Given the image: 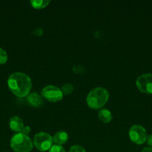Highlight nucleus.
<instances>
[{
  "instance_id": "obj_1",
  "label": "nucleus",
  "mask_w": 152,
  "mask_h": 152,
  "mask_svg": "<svg viewBox=\"0 0 152 152\" xmlns=\"http://www.w3.org/2000/svg\"><path fill=\"white\" fill-rule=\"evenodd\" d=\"M7 86L12 93L18 97H25L30 93L32 83L27 74L16 72L10 75L7 79Z\"/></svg>"
},
{
  "instance_id": "obj_2",
  "label": "nucleus",
  "mask_w": 152,
  "mask_h": 152,
  "mask_svg": "<svg viewBox=\"0 0 152 152\" xmlns=\"http://www.w3.org/2000/svg\"><path fill=\"white\" fill-rule=\"evenodd\" d=\"M109 93L107 89L101 87L92 89L86 96V103L92 109H100L107 102Z\"/></svg>"
},
{
  "instance_id": "obj_3",
  "label": "nucleus",
  "mask_w": 152,
  "mask_h": 152,
  "mask_svg": "<svg viewBox=\"0 0 152 152\" xmlns=\"http://www.w3.org/2000/svg\"><path fill=\"white\" fill-rule=\"evenodd\" d=\"M10 147L15 152H30L33 148V142L27 135L17 133L10 140Z\"/></svg>"
},
{
  "instance_id": "obj_4",
  "label": "nucleus",
  "mask_w": 152,
  "mask_h": 152,
  "mask_svg": "<svg viewBox=\"0 0 152 152\" xmlns=\"http://www.w3.org/2000/svg\"><path fill=\"white\" fill-rule=\"evenodd\" d=\"M53 138L46 132H40L34 136L33 144L37 150L44 152L49 151L52 146Z\"/></svg>"
},
{
  "instance_id": "obj_5",
  "label": "nucleus",
  "mask_w": 152,
  "mask_h": 152,
  "mask_svg": "<svg viewBox=\"0 0 152 152\" xmlns=\"http://www.w3.org/2000/svg\"><path fill=\"white\" fill-rule=\"evenodd\" d=\"M41 96L49 102H57L63 99V94L61 89L58 87L55 86H48L43 88Z\"/></svg>"
},
{
  "instance_id": "obj_6",
  "label": "nucleus",
  "mask_w": 152,
  "mask_h": 152,
  "mask_svg": "<svg viewBox=\"0 0 152 152\" xmlns=\"http://www.w3.org/2000/svg\"><path fill=\"white\" fill-rule=\"evenodd\" d=\"M131 140L137 145H142L147 140V133L144 127L140 125H134L129 130Z\"/></svg>"
},
{
  "instance_id": "obj_7",
  "label": "nucleus",
  "mask_w": 152,
  "mask_h": 152,
  "mask_svg": "<svg viewBox=\"0 0 152 152\" xmlns=\"http://www.w3.org/2000/svg\"><path fill=\"white\" fill-rule=\"evenodd\" d=\"M136 85L137 88L145 94H152V74H144L137 78Z\"/></svg>"
},
{
  "instance_id": "obj_8",
  "label": "nucleus",
  "mask_w": 152,
  "mask_h": 152,
  "mask_svg": "<svg viewBox=\"0 0 152 152\" xmlns=\"http://www.w3.org/2000/svg\"><path fill=\"white\" fill-rule=\"evenodd\" d=\"M27 101L31 106L36 107V108L42 107L44 104V101H43L42 96H40L39 94L35 93V92L29 94L27 96Z\"/></svg>"
},
{
  "instance_id": "obj_9",
  "label": "nucleus",
  "mask_w": 152,
  "mask_h": 152,
  "mask_svg": "<svg viewBox=\"0 0 152 152\" xmlns=\"http://www.w3.org/2000/svg\"><path fill=\"white\" fill-rule=\"evenodd\" d=\"M10 129L16 133H20L24 128V123L22 119L18 116H13L10 119L9 123Z\"/></svg>"
},
{
  "instance_id": "obj_10",
  "label": "nucleus",
  "mask_w": 152,
  "mask_h": 152,
  "mask_svg": "<svg viewBox=\"0 0 152 152\" xmlns=\"http://www.w3.org/2000/svg\"><path fill=\"white\" fill-rule=\"evenodd\" d=\"M69 139L68 134L63 131L58 132L53 137V142L56 145H61L65 144Z\"/></svg>"
},
{
  "instance_id": "obj_11",
  "label": "nucleus",
  "mask_w": 152,
  "mask_h": 152,
  "mask_svg": "<svg viewBox=\"0 0 152 152\" xmlns=\"http://www.w3.org/2000/svg\"><path fill=\"white\" fill-rule=\"evenodd\" d=\"M98 117L99 120L104 123H109L113 119L111 112L107 109L100 110L98 114Z\"/></svg>"
},
{
  "instance_id": "obj_12",
  "label": "nucleus",
  "mask_w": 152,
  "mask_h": 152,
  "mask_svg": "<svg viewBox=\"0 0 152 152\" xmlns=\"http://www.w3.org/2000/svg\"><path fill=\"white\" fill-rule=\"evenodd\" d=\"M50 3L49 0H32L31 1V6L36 9H43L47 7Z\"/></svg>"
},
{
  "instance_id": "obj_13",
  "label": "nucleus",
  "mask_w": 152,
  "mask_h": 152,
  "mask_svg": "<svg viewBox=\"0 0 152 152\" xmlns=\"http://www.w3.org/2000/svg\"><path fill=\"white\" fill-rule=\"evenodd\" d=\"M61 91H62L63 94V95H69L73 92V91H74V86L72 84H70V83H66V84L62 86Z\"/></svg>"
},
{
  "instance_id": "obj_14",
  "label": "nucleus",
  "mask_w": 152,
  "mask_h": 152,
  "mask_svg": "<svg viewBox=\"0 0 152 152\" xmlns=\"http://www.w3.org/2000/svg\"><path fill=\"white\" fill-rule=\"evenodd\" d=\"M7 61V54L4 50L0 48V64H4Z\"/></svg>"
},
{
  "instance_id": "obj_15",
  "label": "nucleus",
  "mask_w": 152,
  "mask_h": 152,
  "mask_svg": "<svg viewBox=\"0 0 152 152\" xmlns=\"http://www.w3.org/2000/svg\"><path fill=\"white\" fill-rule=\"evenodd\" d=\"M49 152H66L64 148L61 145H52V148L49 150Z\"/></svg>"
},
{
  "instance_id": "obj_16",
  "label": "nucleus",
  "mask_w": 152,
  "mask_h": 152,
  "mask_svg": "<svg viewBox=\"0 0 152 152\" xmlns=\"http://www.w3.org/2000/svg\"><path fill=\"white\" fill-rule=\"evenodd\" d=\"M69 152H86L84 148L82 146L78 145H75L70 148V150Z\"/></svg>"
},
{
  "instance_id": "obj_17",
  "label": "nucleus",
  "mask_w": 152,
  "mask_h": 152,
  "mask_svg": "<svg viewBox=\"0 0 152 152\" xmlns=\"http://www.w3.org/2000/svg\"><path fill=\"white\" fill-rule=\"evenodd\" d=\"M74 71L75 73H78V74H82V71H83V68L80 65H75L74 67Z\"/></svg>"
},
{
  "instance_id": "obj_18",
  "label": "nucleus",
  "mask_w": 152,
  "mask_h": 152,
  "mask_svg": "<svg viewBox=\"0 0 152 152\" xmlns=\"http://www.w3.org/2000/svg\"><path fill=\"white\" fill-rule=\"evenodd\" d=\"M22 132V134H24L25 135H27V136H28V134L31 132V128H30L29 126H24Z\"/></svg>"
},
{
  "instance_id": "obj_19",
  "label": "nucleus",
  "mask_w": 152,
  "mask_h": 152,
  "mask_svg": "<svg viewBox=\"0 0 152 152\" xmlns=\"http://www.w3.org/2000/svg\"><path fill=\"white\" fill-rule=\"evenodd\" d=\"M146 142H147L148 145L152 147V134H151L148 135V136L147 137V140H146Z\"/></svg>"
},
{
  "instance_id": "obj_20",
  "label": "nucleus",
  "mask_w": 152,
  "mask_h": 152,
  "mask_svg": "<svg viewBox=\"0 0 152 152\" xmlns=\"http://www.w3.org/2000/svg\"><path fill=\"white\" fill-rule=\"evenodd\" d=\"M141 152H152V148L151 147H145L142 150Z\"/></svg>"
}]
</instances>
